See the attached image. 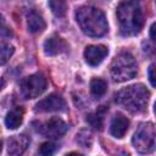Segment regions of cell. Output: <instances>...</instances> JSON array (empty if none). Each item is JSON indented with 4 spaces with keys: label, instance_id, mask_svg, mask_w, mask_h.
Wrapping results in <instances>:
<instances>
[{
    "label": "cell",
    "instance_id": "cell-1",
    "mask_svg": "<svg viewBox=\"0 0 156 156\" xmlns=\"http://www.w3.org/2000/svg\"><path fill=\"white\" fill-rule=\"evenodd\" d=\"M117 20L123 35L138 34L144 24L140 4L136 1H123L117 6Z\"/></svg>",
    "mask_w": 156,
    "mask_h": 156
},
{
    "label": "cell",
    "instance_id": "cell-2",
    "mask_svg": "<svg viewBox=\"0 0 156 156\" xmlns=\"http://www.w3.org/2000/svg\"><path fill=\"white\" fill-rule=\"evenodd\" d=\"M76 20L83 33L89 37H101L108 29L104 12L94 6L79 7L76 12Z\"/></svg>",
    "mask_w": 156,
    "mask_h": 156
},
{
    "label": "cell",
    "instance_id": "cell-3",
    "mask_svg": "<svg viewBox=\"0 0 156 156\" xmlns=\"http://www.w3.org/2000/svg\"><path fill=\"white\" fill-rule=\"evenodd\" d=\"M149 98L150 93L143 84L129 85L115 94L116 102L132 113H139L145 111Z\"/></svg>",
    "mask_w": 156,
    "mask_h": 156
},
{
    "label": "cell",
    "instance_id": "cell-4",
    "mask_svg": "<svg viewBox=\"0 0 156 156\" xmlns=\"http://www.w3.org/2000/svg\"><path fill=\"white\" fill-rule=\"evenodd\" d=\"M138 67L134 57L126 51L117 54L111 63V77L115 82H126L136 76Z\"/></svg>",
    "mask_w": 156,
    "mask_h": 156
},
{
    "label": "cell",
    "instance_id": "cell-5",
    "mask_svg": "<svg viewBox=\"0 0 156 156\" xmlns=\"http://www.w3.org/2000/svg\"><path fill=\"white\" fill-rule=\"evenodd\" d=\"M132 143L139 154L154 152L156 150V124L151 122L140 124L133 135Z\"/></svg>",
    "mask_w": 156,
    "mask_h": 156
},
{
    "label": "cell",
    "instance_id": "cell-6",
    "mask_svg": "<svg viewBox=\"0 0 156 156\" xmlns=\"http://www.w3.org/2000/svg\"><path fill=\"white\" fill-rule=\"evenodd\" d=\"M46 78L41 73H34L21 82V93L26 99H34L46 89Z\"/></svg>",
    "mask_w": 156,
    "mask_h": 156
},
{
    "label": "cell",
    "instance_id": "cell-7",
    "mask_svg": "<svg viewBox=\"0 0 156 156\" xmlns=\"http://www.w3.org/2000/svg\"><path fill=\"white\" fill-rule=\"evenodd\" d=\"M67 129H68V126L66 124V122H63L58 117H52L41 126L40 132L48 138L57 139V138H61L67 132Z\"/></svg>",
    "mask_w": 156,
    "mask_h": 156
},
{
    "label": "cell",
    "instance_id": "cell-8",
    "mask_svg": "<svg viewBox=\"0 0 156 156\" xmlns=\"http://www.w3.org/2000/svg\"><path fill=\"white\" fill-rule=\"evenodd\" d=\"M66 108L65 100L57 94H50L44 98L35 105V111L39 112H54V111H63Z\"/></svg>",
    "mask_w": 156,
    "mask_h": 156
},
{
    "label": "cell",
    "instance_id": "cell-9",
    "mask_svg": "<svg viewBox=\"0 0 156 156\" xmlns=\"http://www.w3.org/2000/svg\"><path fill=\"white\" fill-rule=\"evenodd\" d=\"M108 54V50L105 45H88L84 50L85 61L90 66H98Z\"/></svg>",
    "mask_w": 156,
    "mask_h": 156
},
{
    "label": "cell",
    "instance_id": "cell-10",
    "mask_svg": "<svg viewBox=\"0 0 156 156\" xmlns=\"http://www.w3.org/2000/svg\"><path fill=\"white\" fill-rule=\"evenodd\" d=\"M29 143L30 140L26 134L13 135L7 140V151L10 155L20 156L27 150V147L29 146Z\"/></svg>",
    "mask_w": 156,
    "mask_h": 156
},
{
    "label": "cell",
    "instance_id": "cell-11",
    "mask_svg": "<svg viewBox=\"0 0 156 156\" xmlns=\"http://www.w3.org/2000/svg\"><path fill=\"white\" fill-rule=\"evenodd\" d=\"M67 50L66 41L58 35H51L44 43V51L49 56H55Z\"/></svg>",
    "mask_w": 156,
    "mask_h": 156
},
{
    "label": "cell",
    "instance_id": "cell-12",
    "mask_svg": "<svg viewBox=\"0 0 156 156\" xmlns=\"http://www.w3.org/2000/svg\"><path fill=\"white\" fill-rule=\"evenodd\" d=\"M129 127V119L122 113H116L110 124V132L115 138H123Z\"/></svg>",
    "mask_w": 156,
    "mask_h": 156
},
{
    "label": "cell",
    "instance_id": "cell-13",
    "mask_svg": "<svg viewBox=\"0 0 156 156\" xmlns=\"http://www.w3.org/2000/svg\"><path fill=\"white\" fill-rule=\"evenodd\" d=\"M23 122V108L20 106H16L15 108L10 110L5 117V124L9 129H16L18 128Z\"/></svg>",
    "mask_w": 156,
    "mask_h": 156
},
{
    "label": "cell",
    "instance_id": "cell-14",
    "mask_svg": "<svg viewBox=\"0 0 156 156\" xmlns=\"http://www.w3.org/2000/svg\"><path fill=\"white\" fill-rule=\"evenodd\" d=\"M27 24H28V29L32 33L43 32L45 29V26H46L44 18L37 11H30L28 13V16H27Z\"/></svg>",
    "mask_w": 156,
    "mask_h": 156
},
{
    "label": "cell",
    "instance_id": "cell-15",
    "mask_svg": "<svg viewBox=\"0 0 156 156\" xmlns=\"http://www.w3.org/2000/svg\"><path fill=\"white\" fill-rule=\"evenodd\" d=\"M106 108L105 106H101V108H99L96 112L94 113H90L88 117H87V122L95 129H99L101 130L102 129V119H104V113H105Z\"/></svg>",
    "mask_w": 156,
    "mask_h": 156
},
{
    "label": "cell",
    "instance_id": "cell-16",
    "mask_svg": "<svg viewBox=\"0 0 156 156\" xmlns=\"http://www.w3.org/2000/svg\"><path fill=\"white\" fill-rule=\"evenodd\" d=\"M107 84L101 78H93L90 82V91L95 98H100L106 93Z\"/></svg>",
    "mask_w": 156,
    "mask_h": 156
},
{
    "label": "cell",
    "instance_id": "cell-17",
    "mask_svg": "<svg viewBox=\"0 0 156 156\" xmlns=\"http://www.w3.org/2000/svg\"><path fill=\"white\" fill-rule=\"evenodd\" d=\"M49 6L52 11V13L57 17H63L66 15L67 11V4L62 0H54V1H49Z\"/></svg>",
    "mask_w": 156,
    "mask_h": 156
},
{
    "label": "cell",
    "instance_id": "cell-18",
    "mask_svg": "<svg viewBox=\"0 0 156 156\" xmlns=\"http://www.w3.org/2000/svg\"><path fill=\"white\" fill-rule=\"evenodd\" d=\"M15 49L13 46L10 44V43H6V41H2L1 43V65H5L7 62V60L12 56Z\"/></svg>",
    "mask_w": 156,
    "mask_h": 156
},
{
    "label": "cell",
    "instance_id": "cell-19",
    "mask_svg": "<svg viewBox=\"0 0 156 156\" xmlns=\"http://www.w3.org/2000/svg\"><path fill=\"white\" fill-rule=\"evenodd\" d=\"M56 150V145L54 143H44L37 151L34 156H54V152Z\"/></svg>",
    "mask_w": 156,
    "mask_h": 156
},
{
    "label": "cell",
    "instance_id": "cell-20",
    "mask_svg": "<svg viewBox=\"0 0 156 156\" xmlns=\"http://www.w3.org/2000/svg\"><path fill=\"white\" fill-rule=\"evenodd\" d=\"M147 74H149V80H150L151 85L156 88V62L152 63V65H150L149 71H147Z\"/></svg>",
    "mask_w": 156,
    "mask_h": 156
},
{
    "label": "cell",
    "instance_id": "cell-21",
    "mask_svg": "<svg viewBox=\"0 0 156 156\" xmlns=\"http://www.w3.org/2000/svg\"><path fill=\"white\" fill-rule=\"evenodd\" d=\"M150 37H151L154 40H156V22L152 23L151 27H150Z\"/></svg>",
    "mask_w": 156,
    "mask_h": 156
},
{
    "label": "cell",
    "instance_id": "cell-22",
    "mask_svg": "<svg viewBox=\"0 0 156 156\" xmlns=\"http://www.w3.org/2000/svg\"><path fill=\"white\" fill-rule=\"evenodd\" d=\"M66 156H82V155L78 154V152H69V154H67Z\"/></svg>",
    "mask_w": 156,
    "mask_h": 156
},
{
    "label": "cell",
    "instance_id": "cell-23",
    "mask_svg": "<svg viewBox=\"0 0 156 156\" xmlns=\"http://www.w3.org/2000/svg\"><path fill=\"white\" fill-rule=\"evenodd\" d=\"M154 111H155V115H156V102H155V106H154Z\"/></svg>",
    "mask_w": 156,
    "mask_h": 156
}]
</instances>
